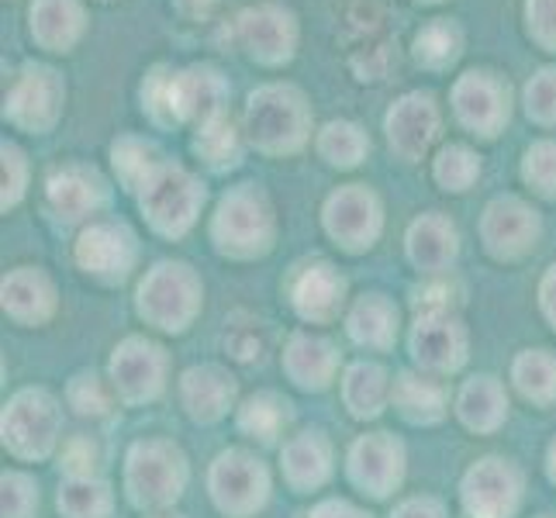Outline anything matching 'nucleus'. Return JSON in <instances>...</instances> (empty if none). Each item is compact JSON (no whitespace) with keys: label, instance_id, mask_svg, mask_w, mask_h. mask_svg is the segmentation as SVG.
I'll use <instances>...</instances> for the list:
<instances>
[{"label":"nucleus","instance_id":"obj_29","mask_svg":"<svg viewBox=\"0 0 556 518\" xmlns=\"http://www.w3.org/2000/svg\"><path fill=\"white\" fill-rule=\"evenodd\" d=\"M232 394H236L232 377H225L215 367L190 370L184 377V397H187V408L194 418H218L228 401H232Z\"/></svg>","mask_w":556,"mask_h":518},{"label":"nucleus","instance_id":"obj_25","mask_svg":"<svg viewBox=\"0 0 556 518\" xmlns=\"http://www.w3.org/2000/svg\"><path fill=\"white\" fill-rule=\"evenodd\" d=\"M242 139L245 131L236 128L232 114L222 111L215 118L194 125V152L198 160L207 163L211 169H232L242 160Z\"/></svg>","mask_w":556,"mask_h":518},{"label":"nucleus","instance_id":"obj_53","mask_svg":"<svg viewBox=\"0 0 556 518\" xmlns=\"http://www.w3.org/2000/svg\"><path fill=\"white\" fill-rule=\"evenodd\" d=\"M415 4H426V8H432V4H443V0H415Z\"/></svg>","mask_w":556,"mask_h":518},{"label":"nucleus","instance_id":"obj_36","mask_svg":"<svg viewBox=\"0 0 556 518\" xmlns=\"http://www.w3.org/2000/svg\"><path fill=\"white\" fill-rule=\"evenodd\" d=\"M522 108L529 122L540 128H556V66H543L529 76L522 87Z\"/></svg>","mask_w":556,"mask_h":518},{"label":"nucleus","instance_id":"obj_4","mask_svg":"<svg viewBox=\"0 0 556 518\" xmlns=\"http://www.w3.org/2000/svg\"><path fill=\"white\" fill-rule=\"evenodd\" d=\"M207 190L204 184L180 163H163L139 190V204L149 225L166 239H180L194 228Z\"/></svg>","mask_w":556,"mask_h":518},{"label":"nucleus","instance_id":"obj_28","mask_svg":"<svg viewBox=\"0 0 556 518\" xmlns=\"http://www.w3.org/2000/svg\"><path fill=\"white\" fill-rule=\"evenodd\" d=\"M318 156L329 163V166H339V169H353L367 160L370 152V139L367 131H363L356 122H329L321 131H318Z\"/></svg>","mask_w":556,"mask_h":518},{"label":"nucleus","instance_id":"obj_22","mask_svg":"<svg viewBox=\"0 0 556 518\" xmlns=\"http://www.w3.org/2000/svg\"><path fill=\"white\" fill-rule=\"evenodd\" d=\"M353 477L359 488H367L374 497L391 494V488L401 481V450L383 439V432L359 439L353 450Z\"/></svg>","mask_w":556,"mask_h":518},{"label":"nucleus","instance_id":"obj_38","mask_svg":"<svg viewBox=\"0 0 556 518\" xmlns=\"http://www.w3.org/2000/svg\"><path fill=\"white\" fill-rule=\"evenodd\" d=\"M346 401L353 415H377L383 405V374L377 367H353L346 377Z\"/></svg>","mask_w":556,"mask_h":518},{"label":"nucleus","instance_id":"obj_21","mask_svg":"<svg viewBox=\"0 0 556 518\" xmlns=\"http://www.w3.org/2000/svg\"><path fill=\"white\" fill-rule=\"evenodd\" d=\"M160 353L163 350H156V345H149L142 339H131L114 353L111 370L128 397H152L163 388V356Z\"/></svg>","mask_w":556,"mask_h":518},{"label":"nucleus","instance_id":"obj_13","mask_svg":"<svg viewBox=\"0 0 556 518\" xmlns=\"http://www.w3.org/2000/svg\"><path fill=\"white\" fill-rule=\"evenodd\" d=\"M76 263L101 280H122L128 277L131 263H136V236L125 225H90L76 239Z\"/></svg>","mask_w":556,"mask_h":518},{"label":"nucleus","instance_id":"obj_43","mask_svg":"<svg viewBox=\"0 0 556 518\" xmlns=\"http://www.w3.org/2000/svg\"><path fill=\"white\" fill-rule=\"evenodd\" d=\"M0 156H4V211L14 207L25 198L28 187V156L22 152V146L4 142L0 146Z\"/></svg>","mask_w":556,"mask_h":518},{"label":"nucleus","instance_id":"obj_30","mask_svg":"<svg viewBox=\"0 0 556 518\" xmlns=\"http://www.w3.org/2000/svg\"><path fill=\"white\" fill-rule=\"evenodd\" d=\"M394 329H397V312L391 308L388 301H383V294H367L350 315V332H353L356 342L391 345Z\"/></svg>","mask_w":556,"mask_h":518},{"label":"nucleus","instance_id":"obj_49","mask_svg":"<svg viewBox=\"0 0 556 518\" xmlns=\"http://www.w3.org/2000/svg\"><path fill=\"white\" fill-rule=\"evenodd\" d=\"M397 518H443V515H439V508L429 505V502H412V505H405L397 511Z\"/></svg>","mask_w":556,"mask_h":518},{"label":"nucleus","instance_id":"obj_33","mask_svg":"<svg viewBox=\"0 0 556 518\" xmlns=\"http://www.w3.org/2000/svg\"><path fill=\"white\" fill-rule=\"evenodd\" d=\"M435 184L450 190V194H464L473 187V180L481 177V156L467 146H443L432 166Z\"/></svg>","mask_w":556,"mask_h":518},{"label":"nucleus","instance_id":"obj_19","mask_svg":"<svg viewBox=\"0 0 556 518\" xmlns=\"http://www.w3.org/2000/svg\"><path fill=\"white\" fill-rule=\"evenodd\" d=\"M412 350L418 363H426L432 370H456L464 363L467 339L459 332V325L446 318V312L418 318V329L412 336Z\"/></svg>","mask_w":556,"mask_h":518},{"label":"nucleus","instance_id":"obj_39","mask_svg":"<svg viewBox=\"0 0 556 518\" xmlns=\"http://www.w3.org/2000/svg\"><path fill=\"white\" fill-rule=\"evenodd\" d=\"M60 508L70 518H108V488L90 481H73L60 491Z\"/></svg>","mask_w":556,"mask_h":518},{"label":"nucleus","instance_id":"obj_51","mask_svg":"<svg viewBox=\"0 0 556 518\" xmlns=\"http://www.w3.org/2000/svg\"><path fill=\"white\" fill-rule=\"evenodd\" d=\"M315 518H367V515H359V511H353L350 505H321L318 511H315Z\"/></svg>","mask_w":556,"mask_h":518},{"label":"nucleus","instance_id":"obj_2","mask_svg":"<svg viewBox=\"0 0 556 518\" xmlns=\"http://www.w3.org/2000/svg\"><path fill=\"white\" fill-rule=\"evenodd\" d=\"M242 131L266 156H291L312 139V104L294 84H263L249 93Z\"/></svg>","mask_w":556,"mask_h":518},{"label":"nucleus","instance_id":"obj_31","mask_svg":"<svg viewBox=\"0 0 556 518\" xmlns=\"http://www.w3.org/2000/svg\"><path fill=\"white\" fill-rule=\"evenodd\" d=\"M287 370L294 374L301 388H325L332 374V345L321 339L298 336L287 353Z\"/></svg>","mask_w":556,"mask_h":518},{"label":"nucleus","instance_id":"obj_23","mask_svg":"<svg viewBox=\"0 0 556 518\" xmlns=\"http://www.w3.org/2000/svg\"><path fill=\"white\" fill-rule=\"evenodd\" d=\"M456 228L439 215V211H432V215H421L412 222L408 228V256L415 266H421V270L429 274H439L446 270V266L456 260Z\"/></svg>","mask_w":556,"mask_h":518},{"label":"nucleus","instance_id":"obj_47","mask_svg":"<svg viewBox=\"0 0 556 518\" xmlns=\"http://www.w3.org/2000/svg\"><path fill=\"white\" fill-rule=\"evenodd\" d=\"M66 464L73 473H90L93 464H98V450L84 443V439H76V443H70V450H66Z\"/></svg>","mask_w":556,"mask_h":518},{"label":"nucleus","instance_id":"obj_24","mask_svg":"<svg viewBox=\"0 0 556 518\" xmlns=\"http://www.w3.org/2000/svg\"><path fill=\"white\" fill-rule=\"evenodd\" d=\"M464 55V31L453 17H432L412 38V60L426 73H446Z\"/></svg>","mask_w":556,"mask_h":518},{"label":"nucleus","instance_id":"obj_52","mask_svg":"<svg viewBox=\"0 0 556 518\" xmlns=\"http://www.w3.org/2000/svg\"><path fill=\"white\" fill-rule=\"evenodd\" d=\"M549 473H553V481H556V443H553V450H549Z\"/></svg>","mask_w":556,"mask_h":518},{"label":"nucleus","instance_id":"obj_16","mask_svg":"<svg viewBox=\"0 0 556 518\" xmlns=\"http://www.w3.org/2000/svg\"><path fill=\"white\" fill-rule=\"evenodd\" d=\"M55 405L46 394H22L4 415V443L17 456H42L55 439Z\"/></svg>","mask_w":556,"mask_h":518},{"label":"nucleus","instance_id":"obj_50","mask_svg":"<svg viewBox=\"0 0 556 518\" xmlns=\"http://www.w3.org/2000/svg\"><path fill=\"white\" fill-rule=\"evenodd\" d=\"M543 304H546V315L556 321V266L546 274V280H543Z\"/></svg>","mask_w":556,"mask_h":518},{"label":"nucleus","instance_id":"obj_37","mask_svg":"<svg viewBox=\"0 0 556 518\" xmlns=\"http://www.w3.org/2000/svg\"><path fill=\"white\" fill-rule=\"evenodd\" d=\"M522 180L543 198H556V139H540L526 149Z\"/></svg>","mask_w":556,"mask_h":518},{"label":"nucleus","instance_id":"obj_14","mask_svg":"<svg viewBox=\"0 0 556 518\" xmlns=\"http://www.w3.org/2000/svg\"><path fill=\"white\" fill-rule=\"evenodd\" d=\"M87 25L90 17L84 0H31L28 8V31L35 46L52 55H66L80 46Z\"/></svg>","mask_w":556,"mask_h":518},{"label":"nucleus","instance_id":"obj_46","mask_svg":"<svg viewBox=\"0 0 556 518\" xmlns=\"http://www.w3.org/2000/svg\"><path fill=\"white\" fill-rule=\"evenodd\" d=\"M70 397H73V405L80 408V412H93V415H98V412L108 408V394L101 391V383L93 380V377H76Z\"/></svg>","mask_w":556,"mask_h":518},{"label":"nucleus","instance_id":"obj_42","mask_svg":"<svg viewBox=\"0 0 556 518\" xmlns=\"http://www.w3.org/2000/svg\"><path fill=\"white\" fill-rule=\"evenodd\" d=\"M526 31L543 52L556 55V0H526Z\"/></svg>","mask_w":556,"mask_h":518},{"label":"nucleus","instance_id":"obj_32","mask_svg":"<svg viewBox=\"0 0 556 518\" xmlns=\"http://www.w3.org/2000/svg\"><path fill=\"white\" fill-rule=\"evenodd\" d=\"M505 408H508V401L491 377H477L473 383H467L464 397H459V415H464V421L473 429H494L497 421H502Z\"/></svg>","mask_w":556,"mask_h":518},{"label":"nucleus","instance_id":"obj_8","mask_svg":"<svg viewBox=\"0 0 556 518\" xmlns=\"http://www.w3.org/2000/svg\"><path fill=\"white\" fill-rule=\"evenodd\" d=\"M201 283L187 263H160L139 287V312L160 329L180 332L198 312Z\"/></svg>","mask_w":556,"mask_h":518},{"label":"nucleus","instance_id":"obj_1","mask_svg":"<svg viewBox=\"0 0 556 518\" xmlns=\"http://www.w3.org/2000/svg\"><path fill=\"white\" fill-rule=\"evenodd\" d=\"M228 80L207 63L184 70L152 66L142 84V108L156 125H201L228 111Z\"/></svg>","mask_w":556,"mask_h":518},{"label":"nucleus","instance_id":"obj_41","mask_svg":"<svg viewBox=\"0 0 556 518\" xmlns=\"http://www.w3.org/2000/svg\"><path fill=\"white\" fill-rule=\"evenodd\" d=\"M287 405H280L277 397H270V394H263V397H253L249 405L242 408V429L245 432H253V435H260L263 443H270V439L280 432V426L287 421V412H283Z\"/></svg>","mask_w":556,"mask_h":518},{"label":"nucleus","instance_id":"obj_27","mask_svg":"<svg viewBox=\"0 0 556 518\" xmlns=\"http://www.w3.org/2000/svg\"><path fill=\"white\" fill-rule=\"evenodd\" d=\"M52 283L31 270V266H22L14 270L11 277H4V308L14 318H25V321H38L52 312Z\"/></svg>","mask_w":556,"mask_h":518},{"label":"nucleus","instance_id":"obj_18","mask_svg":"<svg viewBox=\"0 0 556 518\" xmlns=\"http://www.w3.org/2000/svg\"><path fill=\"white\" fill-rule=\"evenodd\" d=\"M464 502L477 518H508L515 502H519V481L502 459H484L467 477Z\"/></svg>","mask_w":556,"mask_h":518},{"label":"nucleus","instance_id":"obj_34","mask_svg":"<svg viewBox=\"0 0 556 518\" xmlns=\"http://www.w3.org/2000/svg\"><path fill=\"white\" fill-rule=\"evenodd\" d=\"M287 473H291V481L301 488L325 481V473H329V450H325L321 439L308 432L304 439H298V443L287 446Z\"/></svg>","mask_w":556,"mask_h":518},{"label":"nucleus","instance_id":"obj_17","mask_svg":"<svg viewBox=\"0 0 556 518\" xmlns=\"http://www.w3.org/2000/svg\"><path fill=\"white\" fill-rule=\"evenodd\" d=\"M211 488H215V497L225 511L245 515L263 505L266 473L245 453H225L215 464V473H211Z\"/></svg>","mask_w":556,"mask_h":518},{"label":"nucleus","instance_id":"obj_10","mask_svg":"<svg viewBox=\"0 0 556 518\" xmlns=\"http://www.w3.org/2000/svg\"><path fill=\"white\" fill-rule=\"evenodd\" d=\"M439 104L432 93L426 90H408L388 108L383 114V131H388V142L405 163H418L432 142L439 139Z\"/></svg>","mask_w":556,"mask_h":518},{"label":"nucleus","instance_id":"obj_44","mask_svg":"<svg viewBox=\"0 0 556 518\" xmlns=\"http://www.w3.org/2000/svg\"><path fill=\"white\" fill-rule=\"evenodd\" d=\"M225 345L228 353H232L236 359H256L263 353V329L260 321H236L232 329L225 332Z\"/></svg>","mask_w":556,"mask_h":518},{"label":"nucleus","instance_id":"obj_26","mask_svg":"<svg viewBox=\"0 0 556 518\" xmlns=\"http://www.w3.org/2000/svg\"><path fill=\"white\" fill-rule=\"evenodd\" d=\"M166 163V156L160 152L156 142L139 139V136H122L118 142L111 146V166L118 173V180L125 190L139 194L142 184Z\"/></svg>","mask_w":556,"mask_h":518},{"label":"nucleus","instance_id":"obj_6","mask_svg":"<svg viewBox=\"0 0 556 518\" xmlns=\"http://www.w3.org/2000/svg\"><path fill=\"white\" fill-rule=\"evenodd\" d=\"M232 38L256 66L277 70V66H287L294 60L298 42H301V25H298L291 8L253 4V8L236 14Z\"/></svg>","mask_w":556,"mask_h":518},{"label":"nucleus","instance_id":"obj_11","mask_svg":"<svg viewBox=\"0 0 556 518\" xmlns=\"http://www.w3.org/2000/svg\"><path fill=\"white\" fill-rule=\"evenodd\" d=\"M540 215L535 207H529L522 198H494L484 207V218H481V236L488 253L497 260H519L526 256L529 249L540 239Z\"/></svg>","mask_w":556,"mask_h":518},{"label":"nucleus","instance_id":"obj_48","mask_svg":"<svg viewBox=\"0 0 556 518\" xmlns=\"http://www.w3.org/2000/svg\"><path fill=\"white\" fill-rule=\"evenodd\" d=\"M218 4L222 0H174V11L187 17V22H204V17L215 14Z\"/></svg>","mask_w":556,"mask_h":518},{"label":"nucleus","instance_id":"obj_3","mask_svg":"<svg viewBox=\"0 0 556 518\" xmlns=\"http://www.w3.org/2000/svg\"><path fill=\"white\" fill-rule=\"evenodd\" d=\"M211 239L218 253L236 260L263 256L274 245V207L256 184L232 187L218 201L215 218H211Z\"/></svg>","mask_w":556,"mask_h":518},{"label":"nucleus","instance_id":"obj_15","mask_svg":"<svg viewBox=\"0 0 556 518\" xmlns=\"http://www.w3.org/2000/svg\"><path fill=\"white\" fill-rule=\"evenodd\" d=\"M46 201L63 222H80V218H90L93 211L108 201V184L93 166L66 163L49 177Z\"/></svg>","mask_w":556,"mask_h":518},{"label":"nucleus","instance_id":"obj_40","mask_svg":"<svg viewBox=\"0 0 556 518\" xmlns=\"http://www.w3.org/2000/svg\"><path fill=\"white\" fill-rule=\"evenodd\" d=\"M515 380L529 397H553L556 394V363L546 353H526L515 367Z\"/></svg>","mask_w":556,"mask_h":518},{"label":"nucleus","instance_id":"obj_20","mask_svg":"<svg viewBox=\"0 0 556 518\" xmlns=\"http://www.w3.org/2000/svg\"><path fill=\"white\" fill-rule=\"evenodd\" d=\"M342 294H346V280H342L329 263L301 266L294 280V308L312 321H329L342 308Z\"/></svg>","mask_w":556,"mask_h":518},{"label":"nucleus","instance_id":"obj_9","mask_svg":"<svg viewBox=\"0 0 556 518\" xmlns=\"http://www.w3.org/2000/svg\"><path fill=\"white\" fill-rule=\"evenodd\" d=\"M321 218H325V232L336 239V245L346 249V253L370 249L383 228L380 201L374 190H367L363 184L339 187L336 194H329Z\"/></svg>","mask_w":556,"mask_h":518},{"label":"nucleus","instance_id":"obj_45","mask_svg":"<svg viewBox=\"0 0 556 518\" xmlns=\"http://www.w3.org/2000/svg\"><path fill=\"white\" fill-rule=\"evenodd\" d=\"M38 505V494L25 477L8 473L4 477V518H28V511Z\"/></svg>","mask_w":556,"mask_h":518},{"label":"nucleus","instance_id":"obj_5","mask_svg":"<svg viewBox=\"0 0 556 518\" xmlns=\"http://www.w3.org/2000/svg\"><path fill=\"white\" fill-rule=\"evenodd\" d=\"M63 108H66L63 73L49 63H25L17 70L4 98V118L14 128L28 131V136H46L63 118Z\"/></svg>","mask_w":556,"mask_h":518},{"label":"nucleus","instance_id":"obj_12","mask_svg":"<svg viewBox=\"0 0 556 518\" xmlns=\"http://www.w3.org/2000/svg\"><path fill=\"white\" fill-rule=\"evenodd\" d=\"M128 484L131 497L139 505H163L174 502L184 484V464L180 456L163 443H142L131 450L128 459Z\"/></svg>","mask_w":556,"mask_h":518},{"label":"nucleus","instance_id":"obj_7","mask_svg":"<svg viewBox=\"0 0 556 518\" xmlns=\"http://www.w3.org/2000/svg\"><path fill=\"white\" fill-rule=\"evenodd\" d=\"M456 122L481 139H494L511 118V87L494 70H467L450 90Z\"/></svg>","mask_w":556,"mask_h":518},{"label":"nucleus","instance_id":"obj_35","mask_svg":"<svg viewBox=\"0 0 556 518\" xmlns=\"http://www.w3.org/2000/svg\"><path fill=\"white\" fill-rule=\"evenodd\" d=\"M394 401L412 421H432V418H439V412H443V391H439V383L418 380L408 374L397 380Z\"/></svg>","mask_w":556,"mask_h":518}]
</instances>
